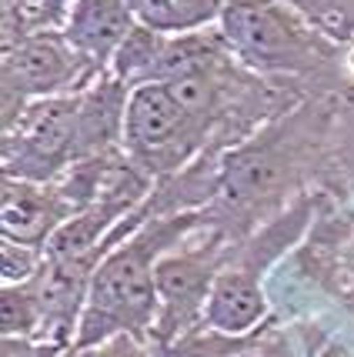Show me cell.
<instances>
[{
    "mask_svg": "<svg viewBox=\"0 0 354 357\" xmlns=\"http://www.w3.org/2000/svg\"><path fill=\"white\" fill-rule=\"evenodd\" d=\"M194 211L157 214L124 244L104 254L91 274L87 304L80 314L74 347H94L117 334H140L157 321V261L161 254L177 248L191 227H198Z\"/></svg>",
    "mask_w": 354,
    "mask_h": 357,
    "instance_id": "obj_1",
    "label": "cell"
},
{
    "mask_svg": "<svg viewBox=\"0 0 354 357\" xmlns=\"http://www.w3.org/2000/svg\"><path fill=\"white\" fill-rule=\"evenodd\" d=\"M78 134L80 93L31 100L3 134V174L50 181L78 160Z\"/></svg>",
    "mask_w": 354,
    "mask_h": 357,
    "instance_id": "obj_2",
    "label": "cell"
},
{
    "mask_svg": "<svg viewBox=\"0 0 354 357\" xmlns=\"http://www.w3.org/2000/svg\"><path fill=\"white\" fill-rule=\"evenodd\" d=\"M217 17L228 47L261 70H304L318 61L314 33L277 0H228Z\"/></svg>",
    "mask_w": 354,
    "mask_h": 357,
    "instance_id": "obj_3",
    "label": "cell"
},
{
    "mask_svg": "<svg viewBox=\"0 0 354 357\" xmlns=\"http://www.w3.org/2000/svg\"><path fill=\"white\" fill-rule=\"evenodd\" d=\"M200 134L204 127L187 117V110L177 104V97L164 80L131 87L121 140L127 147V157L138 167H144L147 174L181 167L187 154L198 147Z\"/></svg>",
    "mask_w": 354,
    "mask_h": 357,
    "instance_id": "obj_4",
    "label": "cell"
},
{
    "mask_svg": "<svg viewBox=\"0 0 354 357\" xmlns=\"http://www.w3.org/2000/svg\"><path fill=\"white\" fill-rule=\"evenodd\" d=\"M221 237H211L200 248H170L157 261V321L154 334L161 347L204 321V304L221 271Z\"/></svg>",
    "mask_w": 354,
    "mask_h": 357,
    "instance_id": "obj_5",
    "label": "cell"
},
{
    "mask_svg": "<svg viewBox=\"0 0 354 357\" xmlns=\"http://www.w3.org/2000/svg\"><path fill=\"white\" fill-rule=\"evenodd\" d=\"M80 67H84V57L67 44L64 33L27 37L3 54V104L10 107L17 97V104L24 110L31 100L54 97L57 91L71 87V80L80 77Z\"/></svg>",
    "mask_w": 354,
    "mask_h": 357,
    "instance_id": "obj_6",
    "label": "cell"
},
{
    "mask_svg": "<svg viewBox=\"0 0 354 357\" xmlns=\"http://www.w3.org/2000/svg\"><path fill=\"white\" fill-rule=\"evenodd\" d=\"M74 214V207L61 197L57 187L27 177H3V237L17 244L47 248V241L64 220Z\"/></svg>",
    "mask_w": 354,
    "mask_h": 357,
    "instance_id": "obj_7",
    "label": "cell"
},
{
    "mask_svg": "<svg viewBox=\"0 0 354 357\" xmlns=\"http://www.w3.org/2000/svg\"><path fill=\"white\" fill-rule=\"evenodd\" d=\"M138 27V17L127 0H78L64 14V37L84 61L108 63L121 50L127 33Z\"/></svg>",
    "mask_w": 354,
    "mask_h": 357,
    "instance_id": "obj_8",
    "label": "cell"
},
{
    "mask_svg": "<svg viewBox=\"0 0 354 357\" xmlns=\"http://www.w3.org/2000/svg\"><path fill=\"white\" fill-rule=\"evenodd\" d=\"M264 314L267 301L261 291V271L244 261L221 267L204 304V324L224 334H247L254 324H261Z\"/></svg>",
    "mask_w": 354,
    "mask_h": 357,
    "instance_id": "obj_9",
    "label": "cell"
},
{
    "mask_svg": "<svg viewBox=\"0 0 354 357\" xmlns=\"http://www.w3.org/2000/svg\"><path fill=\"white\" fill-rule=\"evenodd\" d=\"M140 24L164 33H187L221 14V0H127Z\"/></svg>",
    "mask_w": 354,
    "mask_h": 357,
    "instance_id": "obj_10",
    "label": "cell"
},
{
    "mask_svg": "<svg viewBox=\"0 0 354 357\" xmlns=\"http://www.w3.org/2000/svg\"><path fill=\"white\" fill-rule=\"evenodd\" d=\"M40 274V271H37ZM27 278L20 284H3L0 294V317H3V337H31L44 327V304H40V278Z\"/></svg>",
    "mask_w": 354,
    "mask_h": 357,
    "instance_id": "obj_11",
    "label": "cell"
},
{
    "mask_svg": "<svg viewBox=\"0 0 354 357\" xmlns=\"http://www.w3.org/2000/svg\"><path fill=\"white\" fill-rule=\"evenodd\" d=\"M244 334H224V331H187L181 337L161 347L157 357H237L247 347Z\"/></svg>",
    "mask_w": 354,
    "mask_h": 357,
    "instance_id": "obj_12",
    "label": "cell"
},
{
    "mask_svg": "<svg viewBox=\"0 0 354 357\" xmlns=\"http://www.w3.org/2000/svg\"><path fill=\"white\" fill-rule=\"evenodd\" d=\"M44 261H47L44 248L17 244V241L3 237V284H20V280L34 278L44 267Z\"/></svg>",
    "mask_w": 354,
    "mask_h": 357,
    "instance_id": "obj_13",
    "label": "cell"
},
{
    "mask_svg": "<svg viewBox=\"0 0 354 357\" xmlns=\"http://www.w3.org/2000/svg\"><path fill=\"white\" fill-rule=\"evenodd\" d=\"M78 357H144V351L134 341V334H117V337L94 344V347H80Z\"/></svg>",
    "mask_w": 354,
    "mask_h": 357,
    "instance_id": "obj_14",
    "label": "cell"
},
{
    "mask_svg": "<svg viewBox=\"0 0 354 357\" xmlns=\"http://www.w3.org/2000/svg\"><path fill=\"white\" fill-rule=\"evenodd\" d=\"M237 357H288V354H284L281 347H271V344H258V337H254Z\"/></svg>",
    "mask_w": 354,
    "mask_h": 357,
    "instance_id": "obj_15",
    "label": "cell"
},
{
    "mask_svg": "<svg viewBox=\"0 0 354 357\" xmlns=\"http://www.w3.org/2000/svg\"><path fill=\"white\" fill-rule=\"evenodd\" d=\"M40 3H44L47 14H67V10H71L78 0H40Z\"/></svg>",
    "mask_w": 354,
    "mask_h": 357,
    "instance_id": "obj_16",
    "label": "cell"
}]
</instances>
